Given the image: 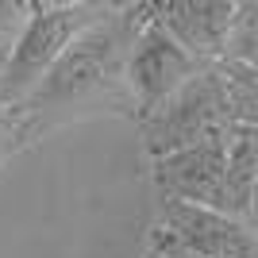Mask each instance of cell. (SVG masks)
I'll list each match as a JSON object with an SVG mask.
<instances>
[{"mask_svg": "<svg viewBox=\"0 0 258 258\" xmlns=\"http://www.w3.org/2000/svg\"><path fill=\"white\" fill-rule=\"evenodd\" d=\"M93 23H97V16H89V8H81V4L35 8V16H27L20 35L12 39L8 62L0 70V104L27 100L46 77V70L62 58V50Z\"/></svg>", "mask_w": 258, "mask_h": 258, "instance_id": "6da1fadb", "label": "cell"}, {"mask_svg": "<svg viewBox=\"0 0 258 258\" xmlns=\"http://www.w3.org/2000/svg\"><path fill=\"white\" fill-rule=\"evenodd\" d=\"M231 127L235 123H231L224 85H220V74L212 62L147 116V151L154 158H166V154H177L205 139L227 135Z\"/></svg>", "mask_w": 258, "mask_h": 258, "instance_id": "7a4b0ae2", "label": "cell"}, {"mask_svg": "<svg viewBox=\"0 0 258 258\" xmlns=\"http://www.w3.org/2000/svg\"><path fill=\"white\" fill-rule=\"evenodd\" d=\"M131 43H119L116 27H85L74 43L62 50V58L46 70V77L39 81L27 104L31 108H62L89 100L93 93H100L104 85H112L116 77H123Z\"/></svg>", "mask_w": 258, "mask_h": 258, "instance_id": "3957f363", "label": "cell"}, {"mask_svg": "<svg viewBox=\"0 0 258 258\" xmlns=\"http://www.w3.org/2000/svg\"><path fill=\"white\" fill-rule=\"evenodd\" d=\"M158 254H193V258H258V235L243 220L216 208L166 201L162 227L154 235Z\"/></svg>", "mask_w": 258, "mask_h": 258, "instance_id": "277c9868", "label": "cell"}, {"mask_svg": "<svg viewBox=\"0 0 258 258\" xmlns=\"http://www.w3.org/2000/svg\"><path fill=\"white\" fill-rule=\"evenodd\" d=\"M201 70H208V66L197 62L189 50H181L158 23H147V27L131 39L123 77H127V89L135 93V100H139L143 116H151L154 108L166 104V100H170L185 81H193Z\"/></svg>", "mask_w": 258, "mask_h": 258, "instance_id": "5b68a950", "label": "cell"}, {"mask_svg": "<svg viewBox=\"0 0 258 258\" xmlns=\"http://www.w3.org/2000/svg\"><path fill=\"white\" fill-rule=\"evenodd\" d=\"M231 135V131H227ZM227 135L205 139L197 147H185L177 154H166L154 166L158 189L166 201L224 212V166H227ZM227 216V212H224Z\"/></svg>", "mask_w": 258, "mask_h": 258, "instance_id": "8992f818", "label": "cell"}, {"mask_svg": "<svg viewBox=\"0 0 258 258\" xmlns=\"http://www.w3.org/2000/svg\"><path fill=\"white\" fill-rule=\"evenodd\" d=\"M154 12L158 16L151 23H158L197 62L212 66L220 58H227L239 4H231V0H170V4H158Z\"/></svg>", "mask_w": 258, "mask_h": 258, "instance_id": "52a82bcc", "label": "cell"}, {"mask_svg": "<svg viewBox=\"0 0 258 258\" xmlns=\"http://www.w3.org/2000/svg\"><path fill=\"white\" fill-rule=\"evenodd\" d=\"M254 185H258V127H231L224 166V212L247 224Z\"/></svg>", "mask_w": 258, "mask_h": 258, "instance_id": "ba28073f", "label": "cell"}, {"mask_svg": "<svg viewBox=\"0 0 258 258\" xmlns=\"http://www.w3.org/2000/svg\"><path fill=\"white\" fill-rule=\"evenodd\" d=\"M216 74L224 85L231 123L235 127H258V66L239 62V58H220Z\"/></svg>", "mask_w": 258, "mask_h": 258, "instance_id": "9c48e42d", "label": "cell"}, {"mask_svg": "<svg viewBox=\"0 0 258 258\" xmlns=\"http://www.w3.org/2000/svg\"><path fill=\"white\" fill-rule=\"evenodd\" d=\"M227 58L258 66V4H239V20H235V31H231Z\"/></svg>", "mask_w": 258, "mask_h": 258, "instance_id": "30bf717a", "label": "cell"}, {"mask_svg": "<svg viewBox=\"0 0 258 258\" xmlns=\"http://www.w3.org/2000/svg\"><path fill=\"white\" fill-rule=\"evenodd\" d=\"M27 12H31V4H16V0H0V35H8V39H12V31L27 23Z\"/></svg>", "mask_w": 258, "mask_h": 258, "instance_id": "8fae6325", "label": "cell"}, {"mask_svg": "<svg viewBox=\"0 0 258 258\" xmlns=\"http://www.w3.org/2000/svg\"><path fill=\"white\" fill-rule=\"evenodd\" d=\"M247 227L258 235V185H254V197H250V212H247Z\"/></svg>", "mask_w": 258, "mask_h": 258, "instance_id": "7c38bea8", "label": "cell"}, {"mask_svg": "<svg viewBox=\"0 0 258 258\" xmlns=\"http://www.w3.org/2000/svg\"><path fill=\"white\" fill-rule=\"evenodd\" d=\"M147 258H166V254H158V250H151V254H147Z\"/></svg>", "mask_w": 258, "mask_h": 258, "instance_id": "4fadbf2b", "label": "cell"}, {"mask_svg": "<svg viewBox=\"0 0 258 258\" xmlns=\"http://www.w3.org/2000/svg\"><path fill=\"white\" fill-rule=\"evenodd\" d=\"M4 43H8V35H0V46H4Z\"/></svg>", "mask_w": 258, "mask_h": 258, "instance_id": "5bb4252c", "label": "cell"}]
</instances>
